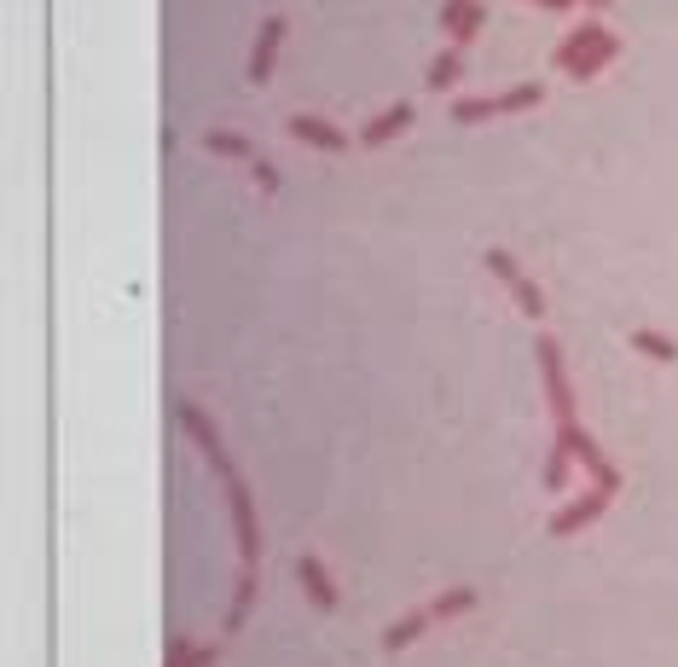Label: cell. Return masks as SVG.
<instances>
[{"label": "cell", "mask_w": 678, "mask_h": 667, "mask_svg": "<svg viewBox=\"0 0 678 667\" xmlns=\"http://www.w3.org/2000/svg\"><path fill=\"white\" fill-rule=\"evenodd\" d=\"M539 355V377H546V407L557 424H580V412H574V389H568V365H563V348H557V337H539L534 343Z\"/></svg>", "instance_id": "cell-1"}, {"label": "cell", "mask_w": 678, "mask_h": 667, "mask_svg": "<svg viewBox=\"0 0 678 667\" xmlns=\"http://www.w3.org/2000/svg\"><path fill=\"white\" fill-rule=\"evenodd\" d=\"M220 488H227V505H232V528H239V557H244V569H256V563H261V523H256V499H250L244 476H227Z\"/></svg>", "instance_id": "cell-2"}, {"label": "cell", "mask_w": 678, "mask_h": 667, "mask_svg": "<svg viewBox=\"0 0 678 667\" xmlns=\"http://www.w3.org/2000/svg\"><path fill=\"white\" fill-rule=\"evenodd\" d=\"M175 412H180L186 436H192V441L203 447V459L215 464V476H220V482H227V476H239V464H232V453H227V447H220V429H215V419H209V412H203L197 400H180Z\"/></svg>", "instance_id": "cell-3"}, {"label": "cell", "mask_w": 678, "mask_h": 667, "mask_svg": "<svg viewBox=\"0 0 678 667\" xmlns=\"http://www.w3.org/2000/svg\"><path fill=\"white\" fill-rule=\"evenodd\" d=\"M487 273H499L504 285H511L516 308L528 313V320H546V296H539V285H534V279H528V273H522V267H516V256H511V249H499V244L487 249Z\"/></svg>", "instance_id": "cell-4"}, {"label": "cell", "mask_w": 678, "mask_h": 667, "mask_svg": "<svg viewBox=\"0 0 678 667\" xmlns=\"http://www.w3.org/2000/svg\"><path fill=\"white\" fill-rule=\"evenodd\" d=\"M284 29H291V18H284V12H267L261 29H256V47H250V81H256V88H267V81H273V70H279Z\"/></svg>", "instance_id": "cell-5"}, {"label": "cell", "mask_w": 678, "mask_h": 667, "mask_svg": "<svg viewBox=\"0 0 678 667\" xmlns=\"http://www.w3.org/2000/svg\"><path fill=\"white\" fill-rule=\"evenodd\" d=\"M609 499H615V493H609V488H598V482H591V488H586L580 499H574V505H563V511L551 516V534H557V540H568V534L591 528V523H598V516L609 511Z\"/></svg>", "instance_id": "cell-6"}, {"label": "cell", "mask_w": 678, "mask_h": 667, "mask_svg": "<svg viewBox=\"0 0 678 667\" xmlns=\"http://www.w3.org/2000/svg\"><path fill=\"white\" fill-rule=\"evenodd\" d=\"M284 128H291V140L314 145V152H331V157H343V152H348V133L336 128V123H325V116H308V111H302V116H291Z\"/></svg>", "instance_id": "cell-7"}, {"label": "cell", "mask_w": 678, "mask_h": 667, "mask_svg": "<svg viewBox=\"0 0 678 667\" xmlns=\"http://www.w3.org/2000/svg\"><path fill=\"white\" fill-rule=\"evenodd\" d=\"M412 123H418V111H412V105H406V99H400V105H388V111L378 116V123H366V128H360V145H366V152H378V145L400 140V133L412 128Z\"/></svg>", "instance_id": "cell-8"}, {"label": "cell", "mask_w": 678, "mask_h": 667, "mask_svg": "<svg viewBox=\"0 0 678 667\" xmlns=\"http://www.w3.org/2000/svg\"><path fill=\"white\" fill-rule=\"evenodd\" d=\"M296 580H302V587H308V598H314V604L319 610H336V604H343V592H336V580H331V569H325V563H319L314 552L308 557H296Z\"/></svg>", "instance_id": "cell-9"}, {"label": "cell", "mask_w": 678, "mask_h": 667, "mask_svg": "<svg viewBox=\"0 0 678 667\" xmlns=\"http://www.w3.org/2000/svg\"><path fill=\"white\" fill-rule=\"evenodd\" d=\"M482 24H487V7H482V0H447V12H440V29L452 36V47H464Z\"/></svg>", "instance_id": "cell-10"}, {"label": "cell", "mask_w": 678, "mask_h": 667, "mask_svg": "<svg viewBox=\"0 0 678 667\" xmlns=\"http://www.w3.org/2000/svg\"><path fill=\"white\" fill-rule=\"evenodd\" d=\"M615 53H621V36H615V29H598V41H591L586 53L568 64V76H574V81H591V76H603V70H609V59H615Z\"/></svg>", "instance_id": "cell-11"}, {"label": "cell", "mask_w": 678, "mask_h": 667, "mask_svg": "<svg viewBox=\"0 0 678 667\" xmlns=\"http://www.w3.org/2000/svg\"><path fill=\"white\" fill-rule=\"evenodd\" d=\"M430 621H435V610H412V615H400V621L383 632V650H388V656H400L406 644H418V639H423V627H430Z\"/></svg>", "instance_id": "cell-12"}, {"label": "cell", "mask_w": 678, "mask_h": 667, "mask_svg": "<svg viewBox=\"0 0 678 667\" xmlns=\"http://www.w3.org/2000/svg\"><path fill=\"white\" fill-rule=\"evenodd\" d=\"M598 29H603L598 18H580V24H574V29H568L563 41H557V53H551V59H557V64H563V70H568V64L580 59V53H586L591 41H598Z\"/></svg>", "instance_id": "cell-13"}, {"label": "cell", "mask_w": 678, "mask_h": 667, "mask_svg": "<svg viewBox=\"0 0 678 667\" xmlns=\"http://www.w3.org/2000/svg\"><path fill=\"white\" fill-rule=\"evenodd\" d=\"M557 436H563V441L574 447V459H580V464H586V471H591V476H598V471H603V464H609V459H603V447H598V441H591V436H586V429H580V424H557Z\"/></svg>", "instance_id": "cell-14"}, {"label": "cell", "mask_w": 678, "mask_h": 667, "mask_svg": "<svg viewBox=\"0 0 678 667\" xmlns=\"http://www.w3.org/2000/svg\"><path fill=\"white\" fill-rule=\"evenodd\" d=\"M215 662H220V644H192V639L168 644V667H215Z\"/></svg>", "instance_id": "cell-15"}, {"label": "cell", "mask_w": 678, "mask_h": 667, "mask_svg": "<svg viewBox=\"0 0 678 667\" xmlns=\"http://www.w3.org/2000/svg\"><path fill=\"white\" fill-rule=\"evenodd\" d=\"M632 348H638V355H650V360H661V365H673V360H678V343L667 337V331H650V325H638V331H632Z\"/></svg>", "instance_id": "cell-16"}, {"label": "cell", "mask_w": 678, "mask_h": 667, "mask_svg": "<svg viewBox=\"0 0 678 667\" xmlns=\"http://www.w3.org/2000/svg\"><path fill=\"white\" fill-rule=\"evenodd\" d=\"M568 471H574V447L557 436L551 459H546V476H539V482H546V493H563V488H568Z\"/></svg>", "instance_id": "cell-17"}, {"label": "cell", "mask_w": 678, "mask_h": 667, "mask_svg": "<svg viewBox=\"0 0 678 667\" xmlns=\"http://www.w3.org/2000/svg\"><path fill=\"white\" fill-rule=\"evenodd\" d=\"M203 152H215V157H256V152H250V140H244V133H232V128H209V133H203Z\"/></svg>", "instance_id": "cell-18"}, {"label": "cell", "mask_w": 678, "mask_h": 667, "mask_svg": "<svg viewBox=\"0 0 678 667\" xmlns=\"http://www.w3.org/2000/svg\"><path fill=\"white\" fill-rule=\"evenodd\" d=\"M534 105H546V88H539V81H522V88H504V93H499V111H504V116L534 111Z\"/></svg>", "instance_id": "cell-19"}, {"label": "cell", "mask_w": 678, "mask_h": 667, "mask_svg": "<svg viewBox=\"0 0 678 667\" xmlns=\"http://www.w3.org/2000/svg\"><path fill=\"white\" fill-rule=\"evenodd\" d=\"M250 604H256V569H244L239 592H232V610H227V632H239L250 621Z\"/></svg>", "instance_id": "cell-20"}, {"label": "cell", "mask_w": 678, "mask_h": 667, "mask_svg": "<svg viewBox=\"0 0 678 667\" xmlns=\"http://www.w3.org/2000/svg\"><path fill=\"white\" fill-rule=\"evenodd\" d=\"M430 610H435V621H452V615L476 610V587H452V592H440Z\"/></svg>", "instance_id": "cell-21"}, {"label": "cell", "mask_w": 678, "mask_h": 667, "mask_svg": "<svg viewBox=\"0 0 678 667\" xmlns=\"http://www.w3.org/2000/svg\"><path fill=\"white\" fill-rule=\"evenodd\" d=\"M459 70H464L459 47H447V53H440V59L430 64V88H435V93H447V88H452V81H459Z\"/></svg>", "instance_id": "cell-22"}, {"label": "cell", "mask_w": 678, "mask_h": 667, "mask_svg": "<svg viewBox=\"0 0 678 667\" xmlns=\"http://www.w3.org/2000/svg\"><path fill=\"white\" fill-rule=\"evenodd\" d=\"M487 116H504L499 111V99H459V105H452V123H487Z\"/></svg>", "instance_id": "cell-23"}, {"label": "cell", "mask_w": 678, "mask_h": 667, "mask_svg": "<svg viewBox=\"0 0 678 667\" xmlns=\"http://www.w3.org/2000/svg\"><path fill=\"white\" fill-rule=\"evenodd\" d=\"M250 175H256V187H261L267 197L279 192V169H273V163H267V157H250Z\"/></svg>", "instance_id": "cell-24"}, {"label": "cell", "mask_w": 678, "mask_h": 667, "mask_svg": "<svg viewBox=\"0 0 678 667\" xmlns=\"http://www.w3.org/2000/svg\"><path fill=\"white\" fill-rule=\"evenodd\" d=\"M528 7H539V12H568L574 0H528Z\"/></svg>", "instance_id": "cell-25"}, {"label": "cell", "mask_w": 678, "mask_h": 667, "mask_svg": "<svg viewBox=\"0 0 678 667\" xmlns=\"http://www.w3.org/2000/svg\"><path fill=\"white\" fill-rule=\"evenodd\" d=\"M574 7H609V0H574Z\"/></svg>", "instance_id": "cell-26"}]
</instances>
